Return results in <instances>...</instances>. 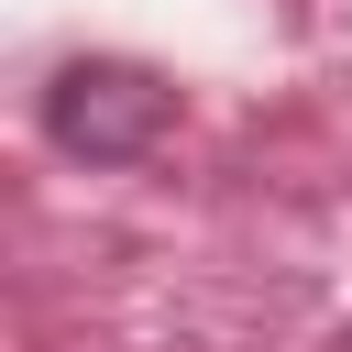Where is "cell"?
Listing matches in <instances>:
<instances>
[{
    "mask_svg": "<svg viewBox=\"0 0 352 352\" xmlns=\"http://www.w3.org/2000/svg\"><path fill=\"white\" fill-rule=\"evenodd\" d=\"M165 121H176V88H165L154 66L77 55V66L44 77V143L77 154V165H132V154L165 143Z\"/></svg>",
    "mask_w": 352,
    "mask_h": 352,
    "instance_id": "obj_1",
    "label": "cell"
}]
</instances>
